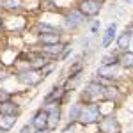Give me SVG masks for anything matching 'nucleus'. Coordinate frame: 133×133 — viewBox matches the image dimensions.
<instances>
[{
    "instance_id": "1",
    "label": "nucleus",
    "mask_w": 133,
    "mask_h": 133,
    "mask_svg": "<svg viewBox=\"0 0 133 133\" xmlns=\"http://www.w3.org/2000/svg\"><path fill=\"white\" fill-rule=\"evenodd\" d=\"M110 85V82L103 80L99 76H92L91 80H87V83L78 91V99L82 103H98L103 101V94H105V87Z\"/></svg>"
},
{
    "instance_id": "2",
    "label": "nucleus",
    "mask_w": 133,
    "mask_h": 133,
    "mask_svg": "<svg viewBox=\"0 0 133 133\" xmlns=\"http://www.w3.org/2000/svg\"><path fill=\"white\" fill-rule=\"evenodd\" d=\"M89 23V20L83 16L80 11L76 9V5L73 7H68L61 12V30L62 34H75L78 32L82 27H85Z\"/></svg>"
},
{
    "instance_id": "3",
    "label": "nucleus",
    "mask_w": 133,
    "mask_h": 133,
    "mask_svg": "<svg viewBox=\"0 0 133 133\" xmlns=\"http://www.w3.org/2000/svg\"><path fill=\"white\" fill-rule=\"evenodd\" d=\"M12 71H14V80L20 83L23 89H36L43 83L41 71L30 69L27 66H16Z\"/></svg>"
},
{
    "instance_id": "4",
    "label": "nucleus",
    "mask_w": 133,
    "mask_h": 133,
    "mask_svg": "<svg viewBox=\"0 0 133 133\" xmlns=\"http://www.w3.org/2000/svg\"><path fill=\"white\" fill-rule=\"evenodd\" d=\"M101 117L103 115H101V110H99V101L98 103H83L78 124L80 126H92V124L99 123Z\"/></svg>"
},
{
    "instance_id": "5",
    "label": "nucleus",
    "mask_w": 133,
    "mask_h": 133,
    "mask_svg": "<svg viewBox=\"0 0 133 133\" xmlns=\"http://www.w3.org/2000/svg\"><path fill=\"white\" fill-rule=\"evenodd\" d=\"M75 5L87 20H94V18H98L101 14L105 2L103 0H78Z\"/></svg>"
},
{
    "instance_id": "6",
    "label": "nucleus",
    "mask_w": 133,
    "mask_h": 133,
    "mask_svg": "<svg viewBox=\"0 0 133 133\" xmlns=\"http://www.w3.org/2000/svg\"><path fill=\"white\" fill-rule=\"evenodd\" d=\"M43 108H44V112L48 114V130L50 131H55L62 124L64 107H62L61 103H50V105H44Z\"/></svg>"
},
{
    "instance_id": "7",
    "label": "nucleus",
    "mask_w": 133,
    "mask_h": 133,
    "mask_svg": "<svg viewBox=\"0 0 133 133\" xmlns=\"http://www.w3.org/2000/svg\"><path fill=\"white\" fill-rule=\"evenodd\" d=\"M98 131L99 133H123V123L119 119L117 112L110 115H103L98 123Z\"/></svg>"
},
{
    "instance_id": "8",
    "label": "nucleus",
    "mask_w": 133,
    "mask_h": 133,
    "mask_svg": "<svg viewBox=\"0 0 133 133\" xmlns=\"http://www.w3.org/2000/svg\"><path fill=\"white\" fill-rule=\"evenodd\" d=\"M94 75L103 78V80H107V82H110V83H115V82H121L123 69H121L119 64H99Z\"/></svg>"
},
{
    "instance_id": "9",
    "label": "nucleus",
    "mask_w": 133,
    "mask_h": 133,
    "mask_svg": "<svg viewBox=\"0 0 133 133\" xmlns=\"http://www.w3.org/2000/svg\"><path fill=\"white\" fill-rule=\"evenodd\" d=\"M117 34H119V23L117 21H110L103 29L101 39H99V50H110V46H114V43H115Z\"/></svg>"
},
{
    "instance_id": "10",
    "label": "nucleus",
    "mask_w": 133,
    "mask_h": 133,
    "mask_svg": "<svg viewBox=\"0 0 133 133\" xmlns=\"http://www.w3.org/2000/svg\"><path fill=\"white\" fill-rule=\"evenodd\" d=\"M131 41H133V25H126L123 30L117 34V37H115V50L119 51H128L131 48Z\"/></svg>"
},
{
    "instance_id": "11",
    "label": "nucleus",
    "mask_w": 133,
    "mask_h": 133,
    "mask_svg": "<svg viewBox=\"0 0 133 133\" xmlns=\"http://www.w3.org/2000/svg\"><path fill=\"white\" fill-rule=\"evenodd\" d=\"M29 123L32 124L34 130H46V128H48V114L44 112L43 107H37V108L30 114Z\"/></svg>"
},
{
    "instance_id": "12",
    "label": "nucleus",
    "mask_w": 133,
    "mask_h": 133,
    "mask_svg": "<svg viewBox=\"0 0 133 133\" xmlns=\"http://www.w3.org/2000/svg\"><path fill=\"white\" fill-rule=\"evenodd\" d=\"M83 103L76 98L75 101L68 103V110H66V124H78L80 114H82Z\"/></svg>"
},
{
    "instance_id": "13",
    "label": "nucleus",
    "mask_w": 133,
    "mask_h": 133,
    "mask_svg": "<svg viewBox=\"0 0 133 133\" xmlns=\"http://www.w3.org/2000/svg\"><path fill=\"white\" fill-rule=\"evenodd\" d=\"M36 36V44L37 46H51L66 41L62 32H51V34H34Z\"/></svg>"
},
{
    "instance_id": "14",
    "label": "nucleus",
    "mask_w": 133,
    "mask_h": 133,
    "mask_svg": "<svg viewBox=\"0 0 133 133\" xmlns=\"http://www.w3.org/2000/svg\"><path fill=\"white\" fill-rule=\"evenodd\" d=\"M23 114V105H21L16 98H12L5 103H0V115H14L20 117Z\"/></svg>"
},
{
    "instance_id": "15",
    "label": "nucleus",
    "mask_w": 133,
    "mask_h": 133,
    "mask_svg": "<svg viewBox=\"0 0 133 133\" xmlns=\"http://www.w3.org/2000/svg\"><path fill=\"white\" fill-rule=\"evenodd\" d=\"M62 94H64V85H62V83H55L53 87H50V91H46V94L43 96L41 107L50 105V103H61Z\"/></svg>"
},
{
    "instance_id": "16",
    "label": "nucleus",
    "mask_w": 133,
    "mask_h": 133,
    "mask_svg": "<svg viewBox=\"0 0 133 133\" xmlns=\"http://www.w3.org/2000/svg\"><path fill=\"white\" fill-rule=\"evenodd\" d=\"M32 32L34 34H51V32H62V30H61V25H57V23H50L46 20H36Z\"/></svg>"
},
{
    "instance_id": "17",
    "label": "nucleus",
    "mask_w": 133,
    "mask_h": 133,
    "mask_svg": "<svg viewBox=\"0 0 133 133\" xmlns=\"http://www.w3.org/2000/svg\"><path fill=\"white\" fill-rule=\"evenodd\" d=\"M0 7L4 14H21L23 12V0H2Z\"/></svg>"
},
{
    "instance_id": "18",
    "label": "nucleus",
    "mask_w": 133,
    "mask_h": 133,
    "mask_svg": "<svg viewBox=\"0 0 133 133\" xmlns=\"http://www.w3.org/2000/svg\"><path fill=\"white\" fill-rule=\"evenodd\" d=\"M119 66L123 71H133V50L119 53Z\"/></svg>"
},
{
    "instance_id": "19",
    "label": "nucleus",
    "mask_w": 133,
    "mask_h": 133,
    "mask_svg": "<svg viewBox=\"0 0 133 133\" xmlns=\"http://www.w3.org/2000/svg\"><path fill=\"white\" fill-rule=\"evenodd\" d=\"M20 117H14V115H0V130L5 133H9L14 130V126L18 123Z\"/></svg>"
},
{
    "instance_id": "20",
    "label": "nucleus",
    "mask_w": 133,
    "mask_h": 133,
    "mask_svg": "<svg viewBox=\"0 0 133 133\" xmlns=\"http://www.w3.org/2000/svg\"><path fill=\"white\" fill-rule=\"evenodd\" d=\"M99 64H119V51L117 50H107V53H103Z\"/></svg>"
},
{
    "instance_id": "21",
    "label": "nucleus",
    "mask_w": 133,
    "mask_h": 133,
    "mask_svg": "<svg viewBox=\"0 0 133 133\" xmlns=\"http://www.w3.org/2000/svg\"><path fill=\"white\" fill-rule=\"evenodd\" d=\"M103 23L101 20H98V18H94V20H89V23H87V29H89V34H91L92 37H96V34L101 30Z\"/></svg>"
},
{
    "instance_id": "22",
    "label": "nucleus",
    "mask_w": 133,
    "mask_h": 133,
    "mask_svg": "<svg viewBox=\"0 0 133 133\" xmlns=\"http://www.w3.org/2000/svg\"><path fill=\"white\" fill-rule=\"evenodd\" d=\"M73 51H75V46H73L71 41H68V44L64 46V50H62V53H61V57H59V61H57V62H66L73 55Z\"/></svg>"
},
{
    "instance_id": "23",
    "label": "nucleus",
    "mask_w": 133,
    "mask_h": 133,
    "mask_svg": "<svg viewBox=\"0 0 133 133\" xmlns=\"http://www.w3.org/2000/svg\"><path fill=\"white\" fill-rule=\"evenodd\" d=\"M14 98V92L7 89V87H0V103H5Z\"/></svg>"
},
{
    "instance_id": "24",
    "label": "nucleus",
    "mask_w": 133,
    "mask_h": 133,
    "mask_svg": "<svg viewBox=\"0 0 133 133\" xmlns=\"http://www.w3.org/2000/svg\"><path fill=\"white\" fill-rule=\"evenodd\" d=\"M61 133H82V128L80 124H64Z\"/></svg>"
},
{
    "instance_id": "25",
    "label": "nucleus",
    "mask_w": 133,
    "mask_h": 133,
    "mask_svg": "<svg viewBox=\"0 0 133 133\" xmlns=\"http://www.w3.org/2000/svg\"><path fill=\"white\" fill-rule=\"evenodd\" d=\"M55 68H57V62H51V64H48V66H46V68H44V69L41 71V75H43V80H46V78L50 76L51 73L55 71Z\"/></svg>"
},
{
    "instance_id": "26",
    "label": "nucleus",
    "mask_w": 133,
    "mask_h": 133,
    "mask_svg": "<svg viewBox=\"0 0 133 133\" xmlns=\"http://www.w3.org/2000/svg\"><path fill=\"white\" fill-rule=\"evenodd\" d=\"M18 133H34V128H32L30 123H25L20 130H18Z\"/></svg>"
},
{
    "instance_id": "27",
    "label": "nucleus",
    "mask_w": 133,
    "mask_h": 133,
    "mask_svg": "<svg viewBox=\"0 0 133 133\" xmlns=\"http://www.w3.org/2000/svg\"><path fill=\"white\" fill-rule=\"evenodd\" d=\"M123 133H133V123L128 124V126H124V124H123Z\"/></svg>"
},
{
    "instance_id": "28",
    "label": "nucleus",
    "mask_w": 133,
    "mask_h": 133,
    "mask_svg": "<svg viewBox=\"0 0 133 133\" xmlns=\"http://www.w3.org/2000/svg\"><path fill=\"white\" fill-rule=\"evenodd\" d=\"M34 133H53V131H50V130L46 128V130H34Z\"/></svg>"
},
{
    "instance_id": "29",
    "label": "nucleus",
    "mask_w": 133,
    "mask_h": 133,
    "mask_svg": "<svg viewBox=\"0 0 133 133\" xmlns=\"http://www.w3.org/2000/svg\"><path fill=\"white\" fill-rule=\"evenodd\" d=\"M0 18H4V11H2V7H0Z\"/></svg>"
},
{
    "instance_id": "30",
    "label": "nucleus",
    "mask_w": 133,
    "mask_h": 133,
    "mask_svg": "<svg viewBox=\"0 0 133 133\" xmlns=\"http://www.w3.org/2000/svg\"><path fill=\"white\" fill-rule=\"evenodd\" d=\"M124 4H133V0H124Z\"/></svg>"
},
{
    "instance_id": "31",
    "label": "nucleus",
    "mask_w": 133,
    "mask_h": 133,
    "mask_svg": "<svg viewBox=\"0 0 133 133\" xmlns=\"http://www.w3.org/2000/svg\"><path fill=\"white\" fill-rule=\"evenodd\" d=\"M0 133H5V131H2V130H0Z\"/></svg>"
},
{
    "instance_id": "32",
    "label": "nucleus",
    "mask_w": 133,
    "mask_h": 133,
    "mask_svg": "<svg viewBox=\"0 0 133 133\" xmlns=\"http://www.w3.org/2000/svg\"><path fill=\"white\" fill-rule=\"evenodd\" d=\"M131 25H133V18H131Z\"/></svg>"
},
{
    "instance_id": "33",
    "label": "nucleus",
    "mask_w": 133,
    "mask_h": 133,
    "mask_svg": "<svg viewBox=\"0 0 133 133\" xmlns=\"http://www.w3.org/2000/svg\"><path fill=\"white\" fill-rule=\"evenodd\" d=\"M103 2H107V0H103Z\"/></svg>"
},
{
    "instance_id": "34",
    "label": "nucleus",
    "mask_w": 133,
    "mask_h": 133,
    "mask_svg": "<svg viewBox=\"0 0 133 133\" xmlns=\"http://www.w3.org/2000/svg\"><path fill=\"white\" fill-rule=\"evenodd\" d=\"M0 2H2V0H0Z\"/></svg>"
}]
</instances>
